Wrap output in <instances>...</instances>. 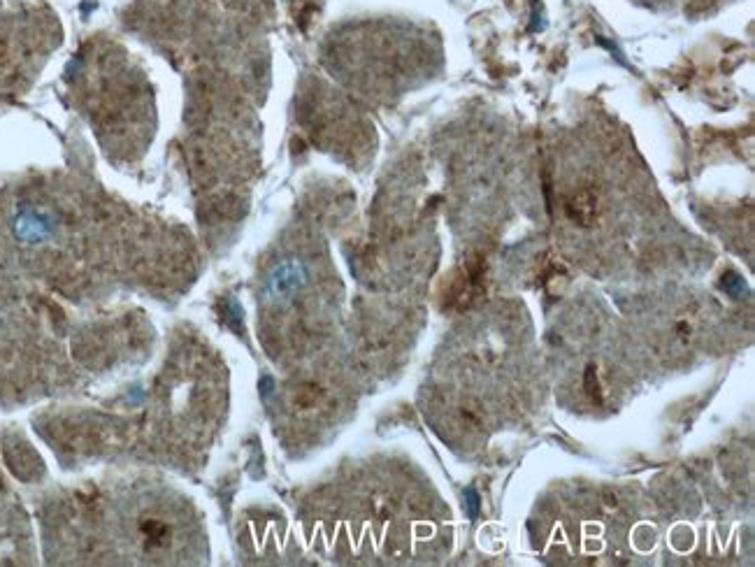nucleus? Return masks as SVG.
<instances>
[{
    "instance_id": "obj_1",
    "label": "nucleus",
    "mask_w": 755,
    "mask_h": 567,
    "mask_svg": "<svg viewBox=\"0 0 755 567\" xmlns=\"http://www.w3.org/2000/svg\"><path fill=\"white\" fill-rule=\"evenodd\" d=\"M484 275H486V263L481 258H474V261H465L463 272L460 277L453 282L449 296H447V305L453 307V310H467L477 303L481 293H484Z\"/></svg>"
},
{
    "instance_id": "obj_2",
    "label": "nucleus",
    "mask_w": 755,
    "mask_h": 567,
    "mask_svg": "<svg viewBox=\"0 0 755 567\" xmlns=\"http://www.w3.org/2000/svg\"><path fill=\"white\" fill-rule=\"evenodd\" d=\"M567 214H570V219L577 221V224L581 226H591V221L595 219V212H598V200H595L593 191H579L574 193V196L567 200Z\"/></svg>"
},
{
    "instance_id": "obj_3",
    "label": "nucleus",
    "mask_w": 755,
    "mask_h": 567,
    "mask_svg": "<svg viewBox=\"0 0 755 567\" xmlns=\"http://www.w3.org/2000/svg\"><path fill=\"white\" fill-rule=\"evenodd\" d=\"M586 393H588V398H591L598 407L604 403L598 370H595V365H588V370H586Z\"/></svg>"
},
{
    "instance_id": "obj_4",
    "label": "nucleus",
    "mask_w": 755,
    "mask_h": 567,
    "mask_svg": "<svg viewBox=\"0 0 755 567\" xmlns=\"http://www.w3.org/2000/svg\"><path fill=\"white\" fill-rule=\"evenodd\" d=\"M479 502H481L479 500V493L474 491L472 486L467 488V491H465V507H467V516H470L472 521L479 516Z\"/></svg>"
}]
</instances>
